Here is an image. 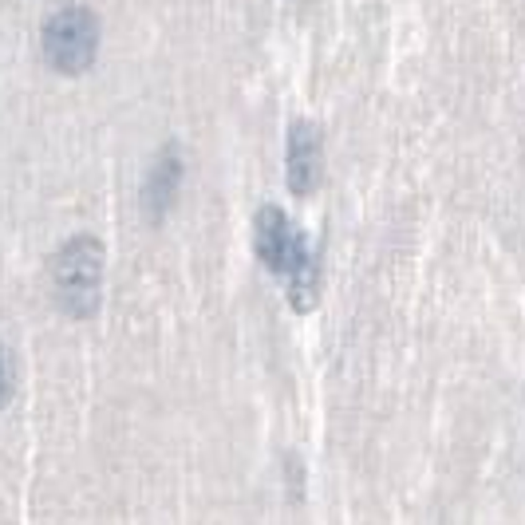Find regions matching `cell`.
Returning a JSON list of instances; mask_svg holds the SVG:
<instances>
[{
    "mask_svg": "<svg viewBox=\"0 0 525 525\" xmlns=\"http://www.w3.org/2000/svg\"><path fill=\"white\" fill-rule=\"evenodd\" d=\"M99 48V20L91 8L72 5L60 8L48 25H44V55L55 72H84V67L95 60Z\"/></svg>",
    "mask_w": 525,
    "mask_h": 525,
    "instance_id": "3",
    "label": "cell"
},
{
    "mask_svg": "<svg viewBox=\"0 0 525 525\" xmlns=\"http://www.w3.org/2000/svg\"><path fill=\"white\" fill-rule=\"evenodd\" d=\"M8 391H13V371H8V352L0 344V403L8 399Z\"/></svg>",
    "mask_w": 525,
    "mask_h": 525,
    "instance_id": "6",
    "label": "cell"
},
{
    "mask_svg": "<svg viewBox=\"0 0 525 525\" xmlns=\"http://www.w3.org/2000/svg\"><path fill=\"white\" fill-rule=\"evenodd\" d=\"M324 170V143L316 123L296 119L289 127V146H284V174H289L292 193H312Z\"/></svg>",
    "mask_w": 525,
    "mask_h": 525,
    "instance_id": "4",
    "label": "cell"
},
{
    "mask_svg": "<svg viewBox=\"0 0 525 525\" xmlns=\"http://www.w3.org/2000/svg\"><path fill=\"white\" fill-rule=\"evenodd\" d=\"M103 289V245L95 233H72L52 257V292L67 312L87 316Z\"/></svg>",
    "mask_w": 525,
    "mask_h": 525,
    "instance_id": "2",
    "label": "cell"
},
{
    "mask_svg": "<svg viewBox=\"0 0 525 525\" xmlns=\"http://www.w3.org/2000/svg\"><path fill=\"white\" fill-rule=\"evenodd\" d=\"M178 178H182L178 143H163V151L154 154L151 170H146V186H143V205H146L151 218H163V210H170L174 190H178Z\"/></svg>",
    "mask_w": 525,
    "mask_h": 525,
    "instance_id": "5",
    "label": "cell"
},
{
    "mask_svg": "<svg viewBox=\"0 0 525 525\" xmlns=\"http://www.w3.org/2000/svg\"><path fill=\"white\" fill-rule=\"evenodd\" d=\"M253 237L257 257L281 277L292 308H312L316 296H321V257L304 242V233L289 222V213L281 205L265 202L253 218Z\"/></svg>",
    "mask_w": 525,
    "mask_h": 525,
    "instance_id": "1",
    "label": "cell"
}]
</instances>
